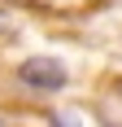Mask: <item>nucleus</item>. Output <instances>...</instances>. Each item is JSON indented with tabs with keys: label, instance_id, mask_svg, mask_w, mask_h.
<instances>
[{
	"label": "nucleus",
	"instance_id": "nucleus-1",
	"mask_svg": "<svg viewBox=\"0 0 122 127\" xmlns=\"http://www.w3.org/2000/svg\"><path fill=\"white\" fill-rule=\"evenodd\" d=\"M18 79H22L26 88H35V92H61L70 83V70L57 57H31V62L18 66Z\"/></svg>",
	"mask_w": 122,
	"mask_h": 127
},
{
	"label": "nucleus",
	"instance_id": "nucleus-4",
	"mask_svg": "<svg viewBox=\"0 0 122 127\" xmlns=\"http://www.w3.org/2000/svg\"><path fill=\"white\" fill-rule=\"evenodd\" d=\"M118 92H122V83H118Z\"/></svg>",
	"mask_w": 122,
	"mask_h": 127
},
{
	"label": "nucleus",
	"instance_id": "nucleus-3",
	"mask_svg": "<svg viewBox=\"0 0 122 127\" xmlns=\"http://www.w3.org/2000/svg\"><path fill=\"white\" fill-rule=\"evenodd\" d=\"M105 127H118V123H105Z\"/></svg>",
	"mask_w": 122,
	"mask_h": 127
},
{
	"label": "nucleus",
	"instance_id": "nucleus-2",
	"mask_svg": "<svg viewBox=\"0 0 122 127\" xmlns=\"http://www.w3.org/2000/svg\"><path fill=\"white\" fill-rule=\"evenodd\" d=\"M52 127H79V118L74 114H52Z\"/></svg>",
	"mask_w": 122,
	"mask_h": 127
}]
</instances>
